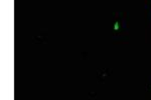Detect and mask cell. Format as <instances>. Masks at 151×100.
Here are the masks:
<instances>
[]
</instances>
